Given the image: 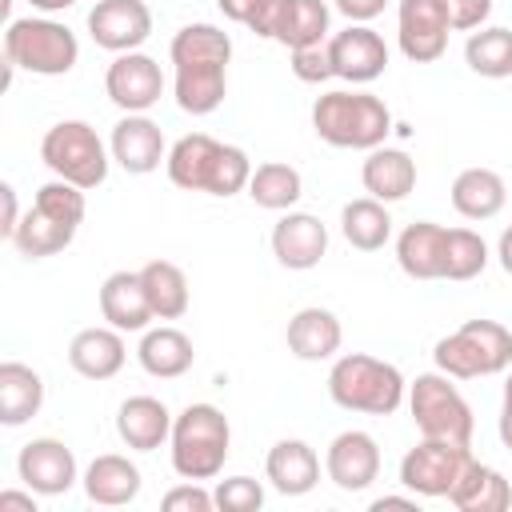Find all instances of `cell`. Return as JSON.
<instances>
[{
	"mask_svg": "<svg viewBox=\"0 0 512 512\" xmlns=\"http://www.w3.org/2000/svg\"><path fill=\"white\" fill-rule=\"evenodd\" d=\"M408 412L420 428V436L432 440H456V444H472V408L460 396V388L452 384V376L444 372H420L408 384Z\"/></svg>",
	"mask_w": 512,
	"mask_h": 512,
	"instance_id": "ba28073f",
	"label": "cell"
},
{
	"mask_svg": "<svg viewBox=\"0 0 512 512\" xmlns=\"http://www.w3.org/2000/svg\"><path fill=\"white\" fill-rule=\"evenodd\" d=\"M500 408H512V368H508V380H504V404Z\"/></svg>",
	"mask_w": 512,
	"mask_h": 512,
	"instance_id": "f5cc1de1",
	"label": "cell"
},
{
	"mask_svg": "<svg viewBox=\"0 0 512 512\" xmlns=\"http://www.w3.org/2000/svg\"><path fill=\"white\" fill-rule=\"evenodd\" d=\"M432 360L452 380L508 372L512 368V332L496 320H464L456 332L436 340Z\"/></svg>",
	"mask_w": 512,
	"mask_h": 512,
	"instance_id": "5b68a950",
	"label": "cell"
},
{
	"mask_svg": "<svg viewBox=\"0 0 512 512\" xmlns=\"http://www.w3.org/2000/svg\"><path fill=\"white\" fill-rule=\"evenodd\" d=\"M472 460V448L468 444H456V440H432V436H420L416 448L404 452L400 460V484L424 500H448V492L456 488V480L464 476Z\"/></svg>",
	"mask_w": 512,
	"mask_h": 512,
	"instance_id": "9c48e42d",
	"label": "cell"
},
{
	"mask_svg": "<svg viewBox=\"0 0 512 512\" xmlns=\"http://www.w3.org/2000/svg\"><path fill=\"white\" fill-rule=\"evenodd\" d=\"M36 12H44V16H52V12H64V8H72V4H80V0H28Z\"/></svg>",
	"mask_w": 512,
	"mask_h": 512,
	"instance_id": "816d5d0a",
	"label": "cell"
},
{
	"mask_svg": "<svg viewBox=\"0 0 512 512\" xmlns=\"http://www.w3.org/2000/svg\"><path fill=\"white\" fill-rule=\"evenodd\" d=\"M4 508L36 512V492H32V488H28V492H12V488H8V492H0V512H4Z\"/></svg>",
	"mask_w": 512,
	"mask_h": 512,
	"instance_id": "7dc6e473",
	"label": "cell"
},
{
	"mask_svg": "<svg viewBox=\"0 0 512 512\" xmlns=\"http://www.w3.org/2000/svg\"><path fill=\"white\" fill-rule=\"evenodd\" d=\"M328 16L332 12H328L324 0H268L256 36L276 40L292 52V48L328 40Z\"/></svg>",
	"mask_w": 512,
	"mask_h": 512,
	"instance_id": "5bb4252c",
	"label": "cell"
},
{
	"mask_svg": "<svg viewBox=\"0 0 512 512\" xmlns=\"http://www.w3.org/2000/svg\"><path fill=\"white\" fill-rule=\"evenodd\" d=\"M16 476L24 488H32L36 496H64L76 480H80V468H76V456L64 440L56 436H36L20 448L16 456Z\"/></svg>",
	"mask_w": 512,
	"mask_h": 512,
	"instance_id": "8fae6325",
	"label": "cell"
},
{
	"mask_svg": "<svg viewBox=\"0 0 512 512\" xmlns=\"http://www.w3.org/2000/svg\"><path fill=\"white\" fill-rule=\"evenodd\" d=\"M448 500L460 512H504L512 504V488H508V480L496 468H488V464H480L472 456L468 468H464V476L448 492Z\"/></svg>",
	"mask_w": 512,
	"mask_h": 512,
	"instance_id": "4dcf8cb0",
	"label": "cell"
},
{
	"mask_svg": "<svg viewBox=\"0 0 512 512\" xmlns=\"http://www.w3.org/2000/svg\"><path fill=\"white\" fill-rule=\"evenodd\" d=\"M172 412L164 400L156 396H128L116 408V436L132 448V452H156L160 444H168L172 436Z\"/></svg>",
	"mask_w": 512,
	"mask_h": 512,
	"instance_id": "603a6c76",
	"label": "cell"
},
{
	"mask_svg": "<svg viewBox=\"0 0 512 512\" xmlns=\"http://www.w3.org/2000/svg\"><path fill=\"white\" fill-rule=\"evenodd\" d=\"M264 476L280 496H304L320 484V456L308 440H276L264 460Z\"/></svg>",
	"mask_w": 512,
	"mask_h": 512,
	"instance_id": "44dd1931",
	"label": "cell"
},
{
	"mask_svg": "<svg viewBox=\"0 0 512 512\" xmlns=\"http://www.w3.org/2000/svg\"><path fill=\"white\" fill-rule=\"evenodd\" d=\"M496 432H500V444L512 452V408H500V420H496Z\"/></svg>",
	"mask_w": 512,
	"mask_h": 512,
	"instance_id": "f907efd6",
	"label": "cell"
},
{
	"mask_svg": "<svg viewBox=\"0 0 512 512\" xmlns=\"http://www.w3.org/2000/svg\"><path fill=\"white\" fill-rule=\"evenodd\" d=\"M0 200H4V220H0V236L12 240V232L20 228V204H16V188L12 184H0Z\"/></svg>",
	"mask_w": 512,
	"mask_h": 512,
	"instance_id": "bcb514c9",
	"label": "cell"
},
{
	"mask_svg": "<svg viewBox=\"0 0 512 512\" xmlns=\"http://www.w3.org/2000/svg\"><path fill=\"white\" fill-rule=\"evenodd\" d=\"M108 152H112V160H116L128 176H148V172L160 168V160H168L164 132H160V124L148 120L144 112H124V116L112 124Z\"/></svg>",
	"mask_w": 512,
	"mask_h": 512,
	"instance_id": "2e32d148",
	"label": "cell"
},
{
	"mask_svg": "<svg viewBox=\"0 0 512 512\" xmlns=\"http://www.w3.org/2000/svg\"><path fill=\"white\" fill-rule=\"evenodd\" d=\"M172 96L180 112L188 116H208L224 104L228 96V64H176L172 68Z\"/></svg>",
	"mask_w": 512,
	"mask_h": 512,
	"instance_id": "83f0119b",
	"label": "cell"
},
{
	"mask_svg": "<svg viewBox=\"0 0 512 512\" xmlns=\"http://www.w3.org/2000/svg\"><path fill=\"white\" fill-rule=\"evenodd\" d=\"M136 360H140V368L148 376L176 380V376H184L196 364V348H192V340L180 328L160 324V328H144V336L136 344Z\"/></svg>",
	"mask_w": 512,
	"mask_h": 512,
	"instance_id": "4316f807",
	"label": "cell"
},
{
	"mask_svg": "<svg viewBox=\"0 0 512 512\" xmlns=\"http://www.w3.org/2000/svg\"><path fill=\"white\" fill-rule=\"evenodd\" d=\"M80 484H84V492H88V500L92 504H100V508H124V504H132L136 496H140V468L128 460V456H120V452H100L88 468H84V476H80Z\"/></svg>",
	"mask_w": 512,
	"mask_h": 512,
	"instance_id": "cb8c5ba5",
	"label": "cell"
},
{
	"mask_svg": "<svg viewBox=\"0 0 512 512\" xmlns=\"http://www.w3.org/2000/svg\"><path fill=\"white\" fill-rule=\"evenodd\" d=\"M72 240H76V224H64V220H56V216H48L44 208L32 204L8 244H12L24 260H44V256L64 252Z\"/></svg>",
	"mask_w": 512,
	"mask_h": 512,
	"instance_id": "d6a6232c",
	"label": "cell"
},
{
	"mask_svg": "<svg viewBox=\"0 0 512 512\" xmlns=\"http://www.w3.org/2000/svg\"><path fill=\"white\" fill-rule=\"evenodd\" d=\"M248 196L256 208H268V212H288L296 208V200L304 196V176L284 164V160H268V164H256L252 168V180H248Z\"/></svg>",
	"mask_w": 512,
	"mask_h": 512,
	"instance_id": "e575fe53",
	"label": "cell"
},
{
	"mask_svg": "<svg viewBox=\"0 0 512 512\" xmlns=\"http://www.w3.org/2000/svg\"><path fill=\"white\" fill-rule=\"evenodd\" d=\"M160 504H164V512H208V508H216L212 492L200 488V480H184V484L168 488Z\"/></svg>",
	"mask_w": 512,
	"mask_h": 512,
	"instance_id": "b9f144b4",
	"label": "cell"
},
{
	"mask_svg": "<svg viewBox=\"0 0 512 512\" xmlns=\"http://www.w3.org/2000/svg\"><path fill=\"white\" fill-rule=\"evenodd\" d=\"M444 240L448 228L436 220H416L396 236V264L412 280H444Z\"/></svg>",
	"mask_w": 512,
	"mask_h": 512,
	"instance_id": "d4e9b609",
	"label": "cell"
},
{
	"mask_svg": "<svg viewBox=\"0 0 512 512\" xmlns=\"http://www.w3.org/2000/svg\"><path fill=\"white\" fill-rule=\"evenodd\" d=\"M4 60H12L32 76H64L80 60V40L68 24L52 16H20V20H8Z\"/></svg>",
	"mask_w": 512,
	"mask_h": 512,
	"instance_id": "8992f818",
	"label": "cell"
},
{
	"mask_svg": "<svg viewBox=\"0 0 512 512\" xmlns=\"http://www.w3.org/2000/svg\"><path fill=\"white\" fill-rule=\"evenodd\" d=\"M292 76L304 80V84H324L332 80V56H328V40L320 44H304V48H292Z\"/></svg>",
	"mask_w": 512,
	"mask_h": 512,
	"instance_id": "60d3db41",
	"label": "cell"
},
{
	"mask_svg": "<svg viewBox=\"0 0 512 512\" xmlns=\"http://www.w3.org/2000/svg\"><path fill=\"white\" fill-rule=\"evenodd\" d=\"M168 60L176 64H228L232 60V36L216 24H184L172 44H168Z\"/></svg>",
	"mask_w": 512,
	"mask_h": 512,
	"instance_id": "d590c367",
	"label": "cell"
},
{
	"mask_svg": "<svg viewBox=\"0 0 512 512\" xmlns=\"http://www.w3.org/2000/svg\"><path fill=\"white\" fill-rule=\"evenodd\" d=\"M324 472L340 492H364L376 476H380V444L372 432L348 428L340 436H332L328 452H324Z\"/></svg>",
	"mask_w": 512,
	"mask_h": 512,
	"instance_id": "e0dca14e",
	"label": "cell"
},
{
	"mask_svg": "<svg viewBox=\"0 0 512 512\" xmlns=\"http://www.w3.org/2000/svg\"><path fill=\"white\" fill-rule=\"evenodd\" d=\"M384 4H388V0H332V8H336L340 16H348V24H368V20H376V16L384 12Z\"/></svg>",
	"mask_w": 512,
	"mask_h": 512,
	"instance_id": "f6af8a7d",
	"label": "cell"
},
{
	"mask_svg": "<svg viewBox=\"0 0 512 512\" xmlns=\"http://www.w3.org/2000/svg\"><path fill=\"white\" fill-rule=\"evenodd\" d=\"M384 508H416V492L412 496H380V500H372V512H384Z\"/></svg>",
	"mask_w": 512,
	"mask_h": 512,
	"instance_id": "681fc988",
	"label": "cell"
},
{
	"mask_svg": "<svg viewBox=\"0 0 512 512\" xmlns=\"http://www.w3.org/2000/svg\"><path fill=\"white\" fill-rule=\"evenodd\" d=\"M104 92L120 112H148L164 96V72L148 52H120L104 68Z\"/></svg>",
	"mask_w": 512,
	"mask_h": 512,
	"instance_id": "4fadbf2b",
	"label": "cell"
},
{
	"mask_svg": "<svg viewBox=\"0 0 512 512\" xmlns=\"http://www.w3.org/2000/svg\"><path fill=\"white\" fill-rule=\"evenodd\" d=\"M232 448V424L216 404H188L172 420L168 452L180 480H216Z\"/></svg>",
	"mask_w": 512,
	"mask_h": 512,
	"instance_id": "277c9868",
	"label": "cell"
},
{
	"mask_svg": "<svg viewBox=\"0 0 512 512\" xmlns=\"http://www.w3.org/2000/svg\"><path fill=\"white\" fill-rule=\"evenodd\" d=\"M360 184H364L368 196H376L384 204H396V200H404L416 188V160L404 148L380 144L360 164Z\"/></svg>",
	"mask_w": 512,
	"mask_h": 512,
	"instance_id": "484cf974",
	"label": "cell"
},
{
	"mask_svg": "<svg viewBox=\"0 0 512 512\" xmlns=\"http://www.w3.org/2000/svg\"><path fill=\"white\" fill-rule=\"evenodd\" d=\"M128 360L124 332L104 324V328H80L68 344V364L84 380H112Z\"/></svg>",
	"mask_w": 512,
	"mask_h": 512,
	"instance_id": "ffe728a7",
	"label": "cell"
},
{
	"mask_svg": "<svg viewBox=\"0 0 512 512\" xmlns=\"http://www.w3.org/2000/svg\"><path fill=\"white\" fill-rule=\"evenodd\" d=\"M312 132L332 148L372 152L392 132V112L380 96L356 88H332L312 104Z\"/></svg>",
	"mask_w": 512,
	"mask_h": 512,
	"instance_id": "7a4b0ae2",
	"label": "cell"
},
{
	"mask_svg": "<svg viewBox=\"0 0 512 512\" xmlns=\"http://www.w3.org/2000/svg\"><path fill=\"white\" fill-rule=\"evenodd\" d=\"M452 32H476L492 16V0H444Z\"/></svg>",
	"mask_w": 512,
	"mask_h": 512,
	"instance_id": "7bdbcfd3",
	"label": "cell"
},
{
	"mask_svg": "<svg viewBox=\"0 0 512 512\" xmlns=\"http://www.w3.org/2000/svg\"><path fill=\"white\" fill-rule=\"evenodd\" d=\"M340 232L352 248L360 252H380L388 240H392V212L384 200L376 196H360V200H348L340 208Z\"/></svg>",
	"mask_w": 512,
	"mask_h": 512,
	"instance_id": "1f68e13d",
	"label": "cell"
},
{
	"mask_svg": "<svg viewBox=\"0 0 512 512\" xmlns=\"http://www.w3.org/2000/svg\"><path fill=\"white\" fill-rule=\"evenodd\" d=\"M464 64L484 76V80H504L512 76V28H476L464 40Z\"/></svg>",
	"mask_w": 512,
	"mask_h": 512,
	"instance_id": "8d00e7d4",
	"label": "cell"
},
{
	"mask_svg": "<svg viewBox=\"0 0 512 512\" xmlns=\"http://www.w3.org/2000/svg\"><path fill=\"white\" fill-rule=\"evenodd\" d=\"M40 160L48 164L52 176L92 192L108 180V164H112V152L108 144L96 136V128L88 120H60L44 132L40 140Z\"/></svg>",
	"mask_w": 512,
	"mask_h": 512,
	"instance_id": "52a82bcc",
	"label": "cell"
},
{
	"mask_svg": "<svg viewBox=\"0 0 512 512\" xmlns=\"http://www.w3.org/2000/svg\"><path fill=\"white\" fill-rule=\"evenodd\" d=\"M140 280H144V292H148V304H152L156 320H180L188 312V276H184L180 264L148 260L140 268Z\"/></svg>",
	"mask_w": 512,
	"mask_h": 512,
	"instance_id": "836d02e7",
	"label": "cell"
},
{
	"mask_svg": "<svg viewBox=\"0 0 512 512\" xmlns=\"http://www.w3.org/2000/svg\"><path fill=\"white\" fill-rule=\"evenodd\" d=\"M40 408H44V380H40V372L20 364V360H4L0 364V424L20 428Z\"/></svg>",
	"mask_w": 512,
	"mask_h": 512,
	"instance_id": "f1b7e54d",
	"label": "cell"
},
{
	"mask_svg": "<svg viewBox=\"0 0 512 512\" xmlns=\"http://www.w3.org/2000/svg\"><path fill=\"white\" fill-rule=\"evenodd\" d=\"M496 260H500V268L512 276V228L500 232V240H496Z\"/></svg>",
	"mask_w": 512,
	"mask_h": 512,
	"instance_id": "c3c4849f",
	"label": "cell"
},
{
	"mask_svg": "<svg viewBox=\"0 0 512 512\" xmlns=\"http://www.w3.org/2000/svg\"><path fill=\"white\" fill-rule=\"evenodd\" d=\"M88 36L104 52H140L152 36V8L144 0H96L88 12Z\"/></svg>",
	"mask_w": 512,
	"mask_h": 512,
	"instance_id": "7c38bea8",
	"label": "cell"
},
{
	"mask_svg": "<svg viewBox=\"0 0 512 512\" xmlns=\"http://www.w3.org/2000/svg\"><path fill=\"white\" fill-rule=\"evenodd\" d=\"M328 252V228L320 216L312 212H284L276 224H272V256L280 268L288 272H308L324 260Z\"/></svg>",
	"mask_w": 512,
	"mask_h": 512,
	"instance_id": "ac0fdd59",
	"label": "cell"
},
{
	"mask_svg": "<svg viewBox=\"0 0 512 512\" xmlns=\"http://www.w3.org/2000/svg\"><path fill=\"white\" fill-rule=\"evenodd\" d=\"M216 4H220V12H224L232 24H244L248 32L260 28L264 8H268V0H216Z\"/></svg>",
	"mask_w": 512,
	"mask_h": 512,
	"instance_id": "ee69618b",
	"label": "cell"
},
{
	"mask_svg": "<svg viewBox=\"0 0 512 512\" xmlns=\"http://www.w3.org/2000/svg\"><path fill=\"white\" fill-rule=\"evenodd\" d=\"M100 316L120 332H144L156 320L140 272L120 268V272L104 276V284H100Z\"/></svg>",
	"mask_w": 512,
	"mask_h": 512,
	"instance_id": "7402d4cb",
	"label": "cell"
},
{
	"mask_svg": "<svg viewBox=\"0 0 512 512\" xmlns=\"http://www.w3.org/2000/svg\"><path fill=\"white\" fill-rule=\"evenodd\" d=\"M36 208H44L48 216H56V220H64V224H84V212H88V200H84V188H76V184H68V180H48V184H40L36 188V200H32Z\"/></svg>",
	"mask_w": 512,
	"mask_h": 512,
	"instance_id": "f35d334b",
	"label": "cell"
},
{
	"mask_svg": "<svg viewBox=\"0 0 512 512\" xmlns=\"http://www.w3.org/2000/svg\"><path fill=\"white\" fill-rule=\"evenodd\" d=\"M328 56H332V72L348 84H372L388 68V44L368 24H348L344 32H332Z\"/></svg>",
	"mask_w": 512,
	"mask_h": 512,
	"instance_id": "9a60e30c",
	"label": "cell"
},
{
	"mask_svg": "<svg viewBox=\"0 0 512 512\" xmlns=\"http://www.w3.org/2000/svg\"><path fill=\"white\" fill-rule=\"evenodd\" d=\"M284 340H288V352L296 360H308V364H320V360H332L344 344V328L336 320L332 308H320V304H308L300 312H292L288 328H284Z\"/></svg>",
	"mask_w": 512,
	"mask_h": 512,
	"instance_id": "d6986e66",
	"label": "cell"
},
{
	"mask_svg": "<svg viewBox=\"0 0 512 512\" xmlns=\"http://www.w3.org/2000/svg\"><path fill=\"white\" fill-rule=\"evenodd\" d=\"M448 8L444 0H400L396 8V44L412 64H432L448 48Z\"/></svg>",
	"mask_w": 512,
	"mask_h": 512,
	"instance_id": "30bf717a",
	"label": "cell"
},
{
	"mask_svg": "<svg viewBox=\"0 0 512 512\" xmlns=\"http://www.w3.org/2000/svg\"><path fill=\"white\" fill-rule=\"evenodd\" d=\"M212 500L220 512H256V508H264V484L252 476H228L216 484Z\"/></svg>",
	"mask_w": 512,
	"mask_h": 512,
	"instance_id": "ab89813d",
	"label": "cell"
},
{
	"mask_svg": "<svg viewBox=\"0 0 512 512\" xmlns=\"http://www.w3.org/2000/svg\"><path fill=\"white\" fill-rule=\"evenodd\" d=\"M504 200H508L504 176L492 168H464L452 180V208L464 220H492V216H500Z\"/></svg>",
	"mask_w": 512,
	"mask_h": 512,
	"instance_id": "f546056e",
	"label": "cell"
},
{
	"mask_svg": "<svg viewBox=\"0 0 512 512\" xmlns=\"http://www.w3.org/2000/svg\"><path fill=\"white\" fill-rule=\"evenodd\" d=\"M168 180L184 192H208V196H236L248 192L252 160L236 144H220L208 132H188L168 148Z\"/></svg>",
	"mask_w": 512,
	"mask_h": 512,
	"instance_id": "6da1fadb",
	"label": "cell"
},
{
	"mask_svg": "<svg viewBox=\"0 0 512 512\" xmlns=\"http://www.w3.org/2000/svg\"><path fill=\"white\" fill-rule=\"evenodd\" d=\"M488 244L472 228H448L444 240V280H476L488 268Z\"/></svg>",
	"mask_w": 512,
	"mask_h": 512,
	"instance_id": "74e56055",
	"label": "cell"
},
{
	"mask_svg": "<svg viewBox=\"0 0 512 512\" xmlns=\"http://www.w3.org/2000/svg\"><path fill=\"white\" fill-rule=\"evenodd\" d=\"M328 396L344 412L364 416H392L408 400V380L396 364L368 356V352H344L328 368Z\"/></svg>",
	"mask_w": 512,
	"mask_h": 512,
	"instance_id": "3957f363",
	"label": "cell"
}]
</instances>
